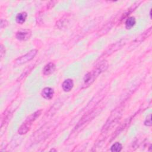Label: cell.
Instances as JSON below:
<instances>
[{"instance_id":"6da1fadb","label":"cell","mask_w":152,"mask_h":152,"mask_svg":"<svg viewBox=\"0 0 152 152\" xmlns=\"http://www.w3.org/2000/svg\"><path fill=\"white\" fill-rule=\"evenodd\" d=\"M108 66V64L106 61H102L99 63L96 68L91 72L86 74L84 77V86L85 87L91 85L96 78L103 71H104Z\"/></svg>"},{"instance_id":"7a4b0ae2","label":"cell","mask_w":152,"mask_h":152,"mask_svg":"<svg viewBox=\"0 0 152 152\" xmlns=\"http://www.w3.org/2000/svg\"><path fill=\"white\" fill-rule=\"evenodd\" d=\"M41 114V110H38L32 113L30 115L25 121V122L21 125V126L18 129V133L21 135L26 134L28 131L30 129L32 122L34 121L37 117H39Z\"/></svg>"},{"instance_id":"3957f363","label":"cell","mask_w":152,"mask_h":152,"mask_svg":"<svg viewBox=\"0 0 152 152\" xmlns=\"http://www.w3.org/2000/svg\"><path fill=\"white\" fill-rule=\"evenodd\" d=\"M121 113H122V109H121L120 107L115 109L113 111V112L111 113L105 125H104V127L103 128V131L107 130L113 124V123H115L121 117Z\"/></svg>"},{"instance_id":"277c9868","label":"cell","mask_w":152,"mask_h":152,"mask_svg":"<svg viewBox=\"0 0 152 152\" xmlns=\"http://www.w3.org/2000/svg\"><path fill=\"white\" fill-rule=\"evenodd\" d=\"M37 53V50L36 49H33V50H30V52H28L27 53L25 54L24 55H23V56L19 57L18 58H17L15 60V62L18 65L24 64L30 61L32 59H33L34 58V56L36 55Z\"/></svg>"},{"instance_id":"5b68a950","label":"cell","mask_w":152,"mask_h":152,"mask_svg":"<svg viewBox=\"0 0 152 152\" xmlns=\"http://www.w3.org/2000/svg\"><path fill=\"white\" fill-rule=\"evenodd\" d=\"M31 31L30 30L20 31L16 34V38L20 40H26L31 36Z\"/></svg>"},{"instance_id":"8992f818","label":"cell","mask_w":152,"mask_h":152,"mask_svg":"<svg viewBox=\"0 0 152 152\" xmlns=\"http://www.w3.org/2000/svg\"><path fill=\"white\" fill-rule=\"evenodd\" d=\"M53 94H54V91L50 87H45L42 90L41 92L42 96L44 99L47 100L51 99L53 97Z\"/></svg>"},{"instance_id":"52a82bcc","label":"cell","mask_w":152,"mask_h":152,"mask_svg":"<svg viewBox=\"0 0 152 152\" xmlns=\"http://www.w3.org/2000/svg\"><path fill=\"white\" fill-rule=\"evenodd\" d=\"M55 65L53 62H49L45 66L43 70V73L44 75H49L54 72V71L55 70Z\"/></svg>"},{"instance_id":"ba28073f","label":"cell","mask_w":152,"mask_h":152,"mask_svg":"<svg viewBox=\"0 0 152 152\" xmlns=\"http://www.w3.org/2000/svg\"><path fill=\"white\" fill-rule=\"evenodd\" d=\"M74 86V83L73 81L71 79H66L65 80L62 84V87L64 91H69L70 90H71V89Z\"/></svg>"},{"instance_id":"9c48e42d","label":"cell","mask_w":152,"mask_h":152,"mask_svg":"<svg viewBox=\"0 0 152 152\" xmlns=\"http://www.w3.org/2000/svg\"><path fill=\"white\" fill-rule=\"evenodd\" d=\"M27 16V14L26 12H22L18 14L15 18L17 23L18 24H22L23 23H24L25 22Z\"/></svg>"},{"instance_id":"30bf717a","label":"cell","mask_w":152,"mask_h":152,"mask_svg":"<svg viewBox=\"0 0 152 152\" xmlns=\"http://www.w3.org/2000/svg\"><path fill=\"white\" fill-rule=\"evenodd\" d=\"M135 23H136V20L135 17H128L125 21V27L127 29H130L135 25Z\"/></svg>"},{"instance_id":"8fae6325","label":"cell","mask_w":152,"mask_h":152,"mask_svg":"<svg viewBox=\"0 0 152 152\" xmlns=\"http://www.w3.org/2000/svg\"><path fill=\"white\" fill-rule=\"evenodd\" d=\"M122 148V144L118 142H116L111 146L110 151L113 152H119L121 151Z\"/></svg>"},{"instance_id":"7c38bea8","label":"cell","mask_w":152,"mask_h":152,"mask_svg":"<svg viewBox=\"0 0 152 152\" xmlns=\"http://www.w3.org/2000/svg\"><path fill=\"white\" fill-rule=\"evenodd\" d=\"M144 125L148 126H150L151 125V115H149V116L147 118L144 122Z\"/></svg>"},{"instance_id":"4fadbf2b","label":"cell","mask_w":152,"mask_h":152,"mask_svg":"<svg viewBox=\"0 0 152 152\" xmlns=\"http://www.w3.org/2000/svg\"><path fill=\"white\" fill-rule=\"evenodd\" d=\"M7 25V21L6 20H4L2 19L1 20V28L5 27Z\"/></svg>"},{"instance_id":"5bb4252c","label":"cell","mask_w":152,"mask_h":152,"mask_svg":"<svg viewBox=\"0 0 152 152\" xmlns=\"http://www.w3.org/2000/svg\"><path fill=\"white\" fill-rule=\"evenodd\" d=\"M4 52H5V49L3 48V46L1 45V57H2L3 53Z\"/></svg>"}]
</instances>
